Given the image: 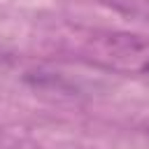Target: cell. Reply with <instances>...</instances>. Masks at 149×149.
Wrapping results in <instances>:
<instances>
[{"label": "cell", "instance_id": "6da1fadb", "mask_svg": "<svg viewBox=\"0 0 149 149\" xmlns=\"http://www.w3.org/2000/svg\"><path fill=\"white\" fill-rule=\"evenodd\" d=\"M84 61L116 74H149V35L128 30H93L81 40Z\"/></svg>", "mask_w": 149, "mask_h": 149}, {"label": "cell", "instance_id": "7a4b0ae2", "mask_svg": "<svg viewBox=\"0 0 149 149\" xmlns=\"http://www.w3.org/2000/svg\"><path fill=\"white\" fill-rule=\"evenodd\" d=\"M116 9L126 12L130 19L149 23V0H112Z\"/></svg>", "mask_w": 149, "mask_h": 149}]
</instances>
